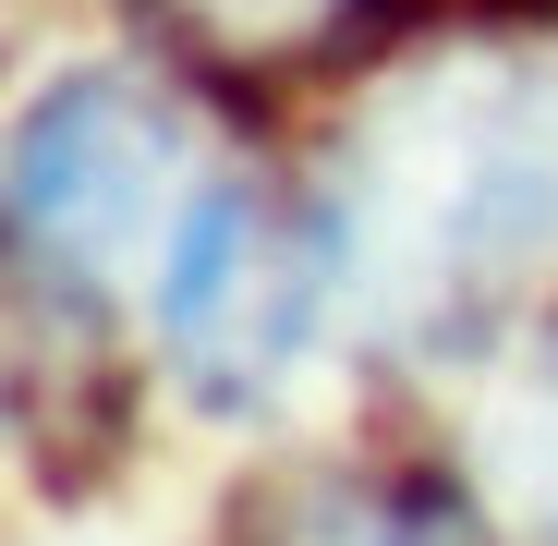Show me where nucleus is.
<instances>
[{
  "label": "nucleus",
  "instance_id": "f257e3e1",
  "mask_svg": "<svg viewBox=\"0 0 558 546\" xmlns=\"http://www.w3.org/2000/svg\"><path fill=\"white\" fill-rule=\"evenodd\" d=\"M558 231V146L510 61H425L328 170L340 304L377 340H474Z\"/></svg>",
  "mask_w": 558,
  "mask_h": 546
},
{
  "label": "nucleus",
  "instance_id": "f03ea898",
  "mask_svg": "<svg viewBox=\"0 0 558 546\" xmlns=\"http://www.w3.org/2000/svg\"><path fill=\"white\" fill-rule=\"evenodd\" d=\"M195 122L146 73L85 61L37 85L13 122V304L25 340L98 328L110 304L158 292V255L195 219Z\"/></svg>",
  "mask_w": 558,
  "mask_h": 546
},
{
  "label": "nucleus",
  "instance_id": "7ed1b4c3",
  "mask_svg": "<svg viewBox=\"0 0 558 546\" xmlns=\"http://www.w3.org/2000/svg\"><path fill=\"white\" fill-rule=\"evenodd\" d=\"M328 304H340L328 207L279 195V182H207L195 219H182V243L158 255V292H146L170 389L195 413H219V425L267 413L304 377Z\"/></svg>",
  "mask_w": 558,
  "mask_h": 546
},
{
  "label": "nucleus",
  "instance_id": "20e7f679",
  "mask_svg": "<svg viewBox=\"0 0 558 546\" xmlns=\"http://www.w3.org/2000/svg\"><path fill=\"white\" fill-rule=\"evenodd\" d=\"M243 546H498V534H486L474 486L316 462V474H292V486L243 498Z\"/></svg>",
  "mask_w": 558,
  "mask_h": 546
},
{
  "label": "nucleus",
  "instance_id": "39448f33",
  "mask_svg": "<svg viewBox=\"0 0 558 546\" xmlns=\"http://www.w3.org/2000/svg\"><path fill=\"white\" fill-rule=\"evenodd\" d=\"M461 486H474V510H486L498 546H558V328L522 340L486 377Z\"/></svg>",
  "mask_w": 558,
  "mask_h": 546
},
{
  "label": "nucleus",
  "instance_id": "423d86ee",
  "mask_svg": "<svg viewBox=\"0 0 558 546\" xmlns=\"http://www.w3.org/2000/svg\"><path fill=\"white\" fill-rule=\"evenodd\" d=\"M134 13H146L170 49L255 73V61H304V49L352 37V25H377V0H134Z\"/></svg>",
  "mask_w": 558,
  "mask_h": 546
}]
</instances>
